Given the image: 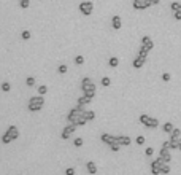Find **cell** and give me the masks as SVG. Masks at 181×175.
Segmentation results:
<instances>
[{
    "instance_id": "12",
    "label": "cell",
    "mask_w": 181,
    "mask_h": 175,
    "mask_svg": "<svg viewBox=\"0 0 181 175\" xmlns=\"http://www.w3.org/2000/svg\"><path fill=\"white\" fill-rule=\"evenodd\" d=\"M140 42H141V45H143V46H145V48H148L149 51H151L152 48H154V42H152V40H151V37H148V35H145V37H143V38H141Z\"/></svg>"
},
{
    "instance_id": "43",
    "label": "cell",
    "mask_w": 181,
    "mask_h": 175,
    "mask_svg": "<svg viewBox=\"0 0 181 175\" xmlns=\"http://www.w3.org/2000/svg\"><path fill=\"white\" fill-rule=\"evenodd\" d=\"M178 143H179V151H181V139L178 140Z\"/></svg>"
},
{
    "instance_id": "37",
    "label": "cell",
    "mask_w": 181,
    "mask_h": 175,
    "mask_svg": "<svg viewBox=\"0 0 181 175\" xmlns=\"http://www.w3.org/2000/svg\"><path fill=\"white\" fill-rule=\"evenodd\" d=\"M162 80H164V81L167 83V81L171 80V75H170V73H167V72H165V73H162Z\"/></svg>"
},
{
    "instance_id": "25",
    "label": "cell",
    "mask_w": 181,
    "mask_h": 175,
    "mask_svg": "<svg viewBox=\"0 0 181 175\" xmlns=\"http://www.w3.org/2000/svg\"><path fill=\"white\" fill-rule=\"evenodd\" d=\"M110 85H111V80H110L108 77H103V78H102V86H103V88H108Z\"/></svg>"
},
{
    "instance_id": "8",
    "label": "cell",
    "mask_w": 181,
    "mask_h": 175,
    "mask_svg": "<svg viewBox=\"0 0 181 175\" xmlns=\"http://www.w3.org/2000/svg\"><path fill=\"white\" fill-rule=\"evenodd\" d=\"M151 6V2L149 0H133V8L138 11H143V10H146V8Z\"/></svg>"
},
{
    "instance_id": "16",
    "label": "cell",
    "mask_w": 181,
    "mask_h": 175,
    "mask_svg": "<svg viewBox=\"0 0 181 175\" xmlns=\"http://www.w3.org/2000/svg\"><path fill=\"white\" fill-rule=\"evenodd\" d=\"M86 169H88V172H89L91 175H95V173H97V165H95L94 161L86 162Z\"/></svg>"
},
{
    "instance_id": "29",
    "label": "cell",
    "mask_w": 181,
    "mask_h": 175,
    "mask_svg": "<svg viewBox=\"0 0 181 175\" xmlns=\"http://www.w3.org/2000/svg\"><path fill=\"white\" fill-rule=\"evenodd\" d=\"M67 70H69V67H67L65 64H61V66L57 67V72H59V73H62V75H64V73H67Z\"/></svg>"
},
{
    "instance_id": "40",
    "label": "cell",
    "mask_w": 181,
    "mask_h": 175,
    "mask_svg": "<svg viewBox=\"0 0 181 175\" xmlns=\"http://www.w3.org/2000/svg\"><path fill=\"white\" fill-rule=\"evenodd\" d=\"M173 18H175V19H176V21H181V11H175Z\"/></svg>"
},
{
    "instance_id": "27",
    "label": "cell",
    "mask_w": 181,
    "mask_h": 175,
    "mask_svg": "<svg viewBox=\"0 0 181 175\" xmlns=\"http://www.w3.org/2000/svg\"><path fill=\"white\" fill-rule=\"evenodd\" d=\"M46 93H48V86H45V85L38 86V94H40V96H45Z\"/></svg>"
},
{
    "instance_id": "38",
    "label": "cell",
    "mask_w": 181,
    "mask_h": 175,
    "mask_svg": "<svg viewBox=\"0 0 181 175\" xmlns=\"http://www.w3.org/2000/svg\"><path fill=\"white\" fill-rule=\"evenodd\" d=\"M152 153H154V148H152V146H148V148L145 150V154L146 156H152Z\"/></svg>"
},
{
    "instance_id": "44",
    "label": "cell",
    "mask_w": 181,
    "mask_h": 175,
    "mask_svg": "<svg viewBox=\"0 0 181 175\" xmlns=\"http://www.w3.org/2000/svg\"><path fill=\"white\" fill-rule=\"evenodd\" d=\"M179 11H181V8H179Z\"/></svg>"
},
{
    "instance_id": "4",
    "label": "cell",
    "mask_w": 181,
    "mask_h": 175,
    "mask_svg": "<svg viewBox=\"0 0 181 175\" xmlns=\"http://www.w3.org/2000/svg\"><path fill=\"white\" fill-rule=\"evenodd\" d=\"M140 124H143L148 129H156L159 127V119L157 118H152V116H148V115H140Z\"/></svg>"
},
{
    "instance_id": "18",
    "label": "cell",
    "mask_w": 181,
    "mask_h": 175,
    "mask_svg": "<svg viewBox=\"0 0 181 175\" xmlns=\"http://www.w3.org/2000/svg\"><path fill=\"white\" fill-rule=\"evenodd\" d=\"M173 129H175V126L171 124L170 121H167V123H164V124H162V131H164V132H167V134H171V132H173Z\"/></svg>"
},
{
    "instance_id": "24",
    "label": "cell",
    "mask_w": 181,
    "mask_h": 175,
    "mask_svg": "<svg viewBox=\"0 0 181 175\" xmlns=\"http://www.w3.org/2000/svg\"><path fill=\"white\" fill-rule=\"evenodd\" d=\"M170 8H171L173 11H179L181 3H179V2H171V3H170Z\"/></svg>"
},
{
    "instance_id": "3",
    "label": "cell",
    "mask_w": 181,
    "mask_h": 175,
    "mask_svg": "<svg viewBox=\"0 0 181 175\" xmlns=\"http://www.w3.org/2000/svg\"><path fill=\"white\" fill-rule=\"evenodd\" d=\"M81 89H83V93L86 94V96H89V97H92L94 99V96H95V85H94V81L89 78V77H86V78H83V81H81Z\"/></svg>"
},
{
    "instance_id": "35",
    "label": "cell",
    "mask_w": 181,
    "mask_h": 175,
    "mask_svg": "<svg viewBox=\"0 0 181 175\" xmlns=\"http://www.w3.org/2000/svg\"><path fill=\"white\" fill-rule=\"evenodd\" d=\"M110 148H111V151H113V153H118V151L121 150V145H119V143H114V145H111V146H110Z\"/></svg>"
},
{
    "instance_id": "31",
    "label": "cell",
    "mask_w": 181,
    "mask_h": 175,
    "mask_svg": "<svg viewBox=\"0 0 181 175\" xmlns=\"http://www.w3.org/2000/svg\"><path fill=\"white\" fill-rule=\"evenodd\" d=\"M83 143H84V140L81 139V137H76V139L73 140V145L75 146H83Z\"/></svg>"
},
{
    "instance_id": "1",
    "label": "cell",
    "mask_w": 181,
    "mask_h": 175,
    "mask_svg": "<svg viewBox=\"0 0 181 175\" xmlns=\"http://www.w3.org/2000/svg\"><path fill=\"white\" fill-rule=\"evenodd\" d=\"M86 112H88V110H84V105L76 104V107L72 108L69 112V115H67V121L72 123V124H76L83 116H86Z\"/></svg>"
},
{
    "instance_id": "22",
    "label": "cell",
    "mask_w": 181,
    "mask_h": 175,
    "mask_svg": "<svg viewBox=\"0 0 181 175\" xmlns=\"http://www.w3.org/2000/svg\"><path fill=\"white\" fill-rule=\"evenodd\" d=\"M26 85H27L29 88L35 86V78H33V77H27V78H26Z\"/></svg>"
},
{
    "instance_id": "15",
    "label": "cell",
    "mask_w": 181,
    "mask_h": 175,
    "mask_svg": "<svg viewBox=\"0 0 181 175\" xmlns=\"http://www.w3.org/2000/svg\"><path fill=\"white\" fill-rule=\"evenodd\" d=\"M145 62H146V58H143V56H138L135 61H133V69H141L143 66H145Z\"/></svg>"
},
{
    "instance_id": "42",
    "label": "cell",
    "mask_w": 181,
    "mask_h": 175,
    "mask_svg": "<svg viewBox=\"0 0 181 175\" xmlns=\"http://www.w3.org/2000/svg\"><path fill=\"white\" fill-rule=\"evenodd\" d=\"M151 2V5H157V3H160V0H149Z\"/></svg>"
},
{
    "instance_id": "14",
    "label": "cell",
    "mask_w": 181,
    "mask_h": 175,
    "mask_svg": "<svg viewBox=\"0 0 181 175\" xmlns=\"http://www.w3.org/2000/svg\"><path fill=\"white\" fill-rule=\"evenodd\" d=\"M118 143L121 146H129L132 143V140H130L129 135H118Z\"/></svg>"
},
{
    "instance_id": "9",
    "label": "cell",
    "mask_w": 181,
    "mask_h": 175,
    "mask_svg": "<svg viewBox=\"0 0 181 175\" xmlns=\"http://www.w3.org/2000/svg\"><path fill=\"white\" fill-rule=\"evenodd\" d=\"M100 140L103 142V143H107V145H114V143H118V135L114 137V135H111V134H102L100 135Z\"/></svg>"
},
{
    "instance_id": "45",
    "label": "cell",
    "mask_w": 181,
    "mask_h": 175,
    "mask_svg": "<svg viewBox=\"0 0 181 175\" xmlns=\"http://www.w3.org/2000/svg\"><path fill=\"white\" fill-rule=\"evenodd\" d=\"M19 2H21V0H19Z\"/></svg>"
},
{
    "instance_id": "30",
    "label": "cell",
    "mask_w": 181,
    "mask_h": 175,
    "mask_svg": "<svg viewBox=\"0 0 181 175\" xmlns=\"http://www.w3.org/2000/svg\"><path fill=\"white\" fill-rule=\"evenodd\" d=\"M30 37H32V34L29 32V30H24V32L21 34V38H22V40H30Z\"/></svg>"
},
{
    "instance_id": "5",
    "label": "cell",
    "mask_w": 181,
    "mask_h": 175,
    "mask_svg": "<svg viewBox=\"0 0 181 175\" xmlns=\"http://www.w3.org/2000/svg\"><path fill=\"white\" fill-rule=\"evenodd\" d=\"M162 165H164V161H162L160 158L154 159L151 162V173L152 175H160L162 173Z\"/></svg>"
},
{
    "instance_id": "23",
    "label": "cell",
    "mask_w": 181,
    "mask_h": 175,
    "mask_svg": "<svg viewBox=\"0 0 181 175\" xmlns=\"http://www.w3.org/2000/svg\"><path fill=\"white\" fill-rule=\"evenodd\" d=\"M86 118H88V121H92L95 118V112L94 110H88V112H86Z\"/></svg>"
},
{
    "instance_id": "41",
    "label": "cell",
    "mask_w": 181,
    "mask_h": 175,
    "mask_svg": "<svg viewBox=\"0 0 181 175\" xmlns=\"http://www.w3.org/2000/svg\"><path fill=\"white\" fill-rule=\"evenodd\" d=\"M162 146H164V148H168V150H170V140H165L164 143H162Z\"/></svg>"
},
{
    "instance_id": "20",
    "label": "cell",
    "mask_w": 181,
    "mask_h": 175,
    "mask_svg": "<svg viewBox=\"0 0 181 175\" xmlns=\"http://www.w3.org/2000/svg\"><path fill=\"white\" fill-rule=\"evenodd\" d=\"M108 66H110V67H113V69H114V67H118V66H119V59H118V58H110V61H108Z\"/></svg>"
},
{
    "instance_id": "32",
    "label": "cell",
    "mask_w": 181,
    "mask_h": 175,
    "mask_svg": "<svg viewBox=\"0 0 181 175\" xmlns=\"http://www.w3.org/2000/svg\"><path fill=\"white\" fill-rule=\"evenodd\" d=\"M168 173H170V165L164 164V165H162V175H168Z\"/></svg>"
},
{
    "instance_id": "33",
    "label": "cell",
    "mask_w": 181,
    "mask_h": 175,
    "mask_svg": "<svg viewBox=\"0 0 181 175\" xmlns=\"http://www.w3.org/2000/svg\"><path fill=\"white\" fill-rule=\"evenodd\" d=\"M145 142H146V140H145V137H143V135H138L137 139H135V143H137V145H145Z\"/></svg>"
},
{
    "instance_id": "39",
    "label": "cell",
    "mask_w": 181,
    "mask_h": 175,
    "mask_svg": "<svg viewBox=\"0 0 181 175\" xmlns=\"http://www.w3.org/2000/svg\"><path fill=\"white\" fill-rule=\"evenodd\" d=\"M65 175H75V169L73 167H67L65 169Z\"/></svg>"
},
{
    "instance_id": "10",
    "label": "cell",
    "mask_w": 181,
    "mask_h": 175,
    "mask_svg": "<svg viewBox=\"0 0 181 175\" xmlns=\"http://www.w3.org/2000/svg\"><path fill=\"white\" fill-rule=\"evenodd\" d=\"M159 158L164 161V164H168L170 161H171V154H170V150L168 148H164L162 146L160 148V151H159Z\"/></svg>"
},
{
    "instance_id": "34",
    "label": "cell",
    "mask_w": 181,
    "mask_h": 175,
    "mask_svg": "<svg viewBox=\"0 0 181 175\" xmlns=\"http://www.w3.org/2000/svg\"><path fill=\"white\" fill-rule=\"evenodd\" d=\"M10 89H11V86H10V83H8V81L2 83V91H3V93H8Z\"/></svg>"
},
{
    "instance_id": "28",
    "label": "cell",
    "mask_w": 181,
    "mask_h": 175,
    "mask_svg": "<svg viewBox=\"0 0 181 175\" xmlns=\"http://www.w3.org/2000/svg\"><path fill=\"white\" fill-rule=\"evenodd\" d=\"M29 5H30V0H21V2H19V6H21L22 10L29 8Z\"/></svg>"
},
{
    "instance_id": "19",
    "label": "cell",
    "mask_w": 181,
    "mask_h": 175,
    "mask_svg": "<svg viewBox=\"0 0 181 175\" xmlns=\"http://www.w3.org/2000/svg\"><path fill=\"white\" fill-rule=\"evenodd\" d=\"M91 102H92V97L86 96V94H83V96L78 99V104H80V105H86V104H91Z\"/></svg>"
},
{
    "instance_id": "2",
    "label": "cell",
    "mask_w": 181,
    "mask_h": 175,
    "mask_svg": "<svg viewBox=\"0 0 181 175\" xmlns=\"http://www.w3.org/2000/svg\"><path fill=\"white\" fill-rule=\"evenodd\" d=\"M45 105V99L43 96H33L29 99V104H27V108H29V112H40V110L43 108Z\"/></svg>"
},
{
    "instance_id": "13",
    "label": "cell",
    "mask_w": 181,
    "mask_h": 175,
    "mask_svg": "<svg viewBox=\"0 0 181 175\" xmlns=\"http://www.w3.org/2000/svg\"><path fill=\"white\" fill-rule=\"evenodd\" d=\"M111 26H113V29H114V30H119L121 27H122V19H121V16L114 14V16H113V19H111Z\"/></svg>"
},
{
    "instance_id": "36",
    "label": "cell",
    "mask_w": 181,
    "mask_h": 175,
    "mask_svg": "<svg viewBox=\"0 0 181 175\" xmlns=\"http://www.w3.org/2000/svg\"><path fill=\"white\" fill-rule=\"evenodd\" d=\"M2 142H3V143H10V142H13V140L10 139V135H8V134L5 132V134L2 135Z\"/></svg>"
},
{
    "instance_id": "26",
    "label": "cell",
    "mask_w": 181,
    "mask_h": 175,
    "mask_svg": "<svg viewBox=\"0 0 181 175\" xmlns=\"http://www.w3.org/2000/svg\"><path fill=\"white\" fill-rule=\"evenodd\" d=\"M75 64H76V66H83V64H84V58L81 56V54H78V56L75 58Z\"/></svg>"
},
{
    "instance_id": "7",
    "label": "cell",
    "mask_w": 181,
    "mask_h": 175,
    "mask_svg": "<svg viewBox=\"0 0 181 175\" xmlns=\"http://www.w3.org/2000/svg\"><path fill=\"white\" fill-rule=\"evenodd\" d=\"M76 127H78L76 124H72V123H69V126H65V127H64V131H62L61 137H62L64 140L70 139V137H72V134H73V132L76 131Z\"/></svg>"
},
{
    "instance_id": "6",
    "label": "cell",
    "mask_w": 181,
    "mask_h": 175,
    "mask_svg": "<svg viewBox=\"0 0 181 175\" xmlns=\"http://www.w3.org/2000/svg\"><path fill=\"white\" fill-rule=\"evenodd\" d=\"M78 8H80L81 14L89 16V14H92V11H94V3H92V2H81Z\"/></svg>"
},
{
    "instance_id": "17",
    "label": "cell",
    "mask_w": 181,
    "mask_h": 175,
    "mask_svg": "<svg viewBox=\"0 0 181 175\" xmlns=\"http://www.w3.org/2000/svg\"><path fill=\"white\" fill-rule=\"evenodd\" d=\"M179 139H181V129H173V132L170 134V140L178 142Z\"/></svg>"
},
{
    "instance_id": "11",
    "label": "cell",
    "mask_w": 181,
    "mask_h": 175,
    "mask_svg": "<svg viewBox=\"0 0 181 175\" xmlns=\"http://www.w3.org/2000/svg\"><path fill=\"white\" fill-rule=\"evenodd\" d=\"M6 134L10 135V139H11L13 142L19 139V129H18L16 126H10V127L6 129Z\"/></svg>"
},
{
    "instance_id": "21",
    "label": "cell",
    "mask_w": 181,
    "mask_h": 175,
    "mask_svg": "<svg viewBox=\"0 0 181 175\" xmlns=\"http://www.w3.org/2000/svg\"><path fill=\"white\" fill-rule=\"evenodd\" d=\"M148 53H149V50H148V48H145V46H143V45H141V46H140V51H138V56L148 58Z\"/></svg>"
}]
</instances>
